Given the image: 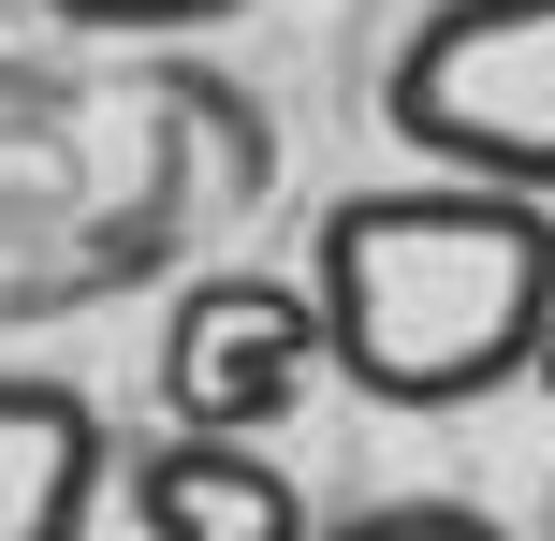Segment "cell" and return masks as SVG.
<instances>
[{"label": "cell", "mask_w": 555, "mask_h": 541, "mask_svg": "<svg viewBox=\"0 0 555 541\" xmlns=\"http://www.w3.org/2000/svg\"><path fill=\"white\" fill-rule=\"evenodd\" d=\"M322 366L380 410H468L541 366L555 337V205L468 176H380L336 191L307 234Z\"/></svg>", "instance_id": "6da1fadb"}, {"label": "cell", "mask_w": 555, "mask_h": 541, "mask_svg": "<svg viewBox=\"0 0 555 541\" xmlns=\"http://www.w3.org/2000/svg\"><path fill=\"white\" fill-rule=\"evenodd\" d=\"M380 132L424 176L555 205V0H424L380 59Z\"/></svg>", "instance_id": "7a4b0ae2"}, {"label": "cell", "mask_w": 555, "mask_h": 541, "mask_svg": "<svg viewBox=\"0 0 555 541\" xmlns=\"http://www.w3.org/2000/svg\"><path fill=\"white\" fill-rule=\"evenodd\" d=\"M322 366V308L307 279H191L162 322V425L176 439H278Z\"/></svg>", "instance_id": "3957f363"}, {"label": "cell", "mask_w": 555, "mask_h": 541, "mask_svg": "<svg viewBox=\"0 0 555 541\" xmlns=\"http://www.w3.org/2000/svg\"><path fill=\"white\" fill-rule=\"evenodd\" d=\"M117 513H132V541H322L307 484L263 439H176V425L117 454Z\"/></svg>", "instance_id": "277c9868"}, {"label": "cell", "mask_w": 555, "mask_h": 541, "mask_svg": "<svg viewBox=\"0 0 555 541\" xmlns=\"http://www.w3.org/2000/svg\"><path fill=\"white\" fill-rule=\"evenodd\" d=\"M117 498V425L103 396L44 366H0V541H88Z\"/></svg>", "instance_id": "5b68a950"}, {"label": "cell", "mask_w": 555, "mask_h": 541, "mask_svg": "<svg viewBox=\"0 0 555 541\" xmlns=\"http://www.w3.org/2000/svg\"><path fill=\"white\" fill-rule=\"evenodd\" d=\"M59 29H117V44H162V29H234L249 0H29Z\"/></svg>", "instance_id": "8992f818"}, {"label": "cell", "mask_w": 555, "mask_h": 541, "mask_svg": "<svg viewBox=\"0 0 555 541\" xmlns=\"http://www.w3.org/2000/svg\"><path fill=\"white\" fill-rule=\"evenodd\" d=\"M322 541H512V527L468 513V498H380V513H336Z\"/></svg>", "instance_id": "52a82bcc"}, {"label": "cell", "mask_w": 555, "mask_h": 541, "mask_svg": "<svg viewBox=\"0 0 555 541\" xmlns=\"http://www.w3.org/2000/svg\"><path fill=\"white\" fill-rule=\"evenodd\" d=\"M527 381H541V396H555V337H541V366H527Z\"/></svg>", "instance_id": "ba28073f"}, {"label": "cell", "mask_w": 555, "mask_h": 541, "mask_svg": "<svg viewBox=\"0 0 555 541\" xmlns=\"http://www.w3.org/2000/svg\"><path fill=\"white\" fill-rule=\"evenodd\" d=\"M541 541H555V498H541Z\"/></svg>", "instance_id": "9c48e42d"}]
</instances>
